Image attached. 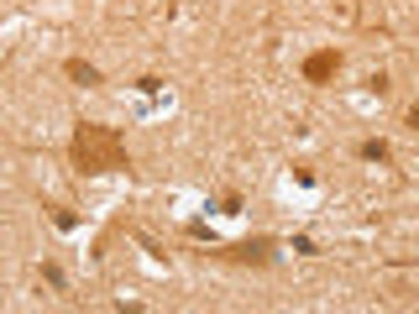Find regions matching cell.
Instances as JSON below:
<instances>
[{
	"label": "cell",
	"instance_id": "6da1fadb",
	"mask_svg": "<svg viewBox=\"0 0 419 314\" xmlns=\"http://www.w3.org/2000/svg\"><path fill=\"white\" fill-rule=\"evenodd\" d=\"M69 162H74V173H84V179H100V173H126V168H131L121 131H116V126H100V120H79V126H74Z\"/></svg>",
	"mask_w": 419,
	"mask_h": 314
},
{
	"label": "cell",
	"instance_id": "7a4b0ae2",
	"mask_svg": "<svg viewBox=\"0 0 419 314\" xmlns=\"http://www.w3.org/2000/svg\"><path fill=\"white\" fill-rule=\"evenodd\" d=\"M273 247H278L273 236H257V241H236V247H210L205 257L210 262H267Z\"/></svg>",
	"mask_w": 419,
	"mask_h": 314
},
{
	"label": "cell",
	"instance_id": "3957f363",
	"mask_svg": "<svg viewBox=\"0 0 419 314\" xmlns=\"http://www.w3.org/2000/svg\"><path fill=\"white\" fill-rule=\"evenodd\" d=\"M335 68H341V52L320 47V52H309V58H304V79H309V84H325V79H335Z\"/></svg>",
	"mask_w": 419,
	"mask_h": 314
},
{
	"label": "cell",
	"instance_id": "277c9868",
	"mask_svg": "<svg viewBox=\"0 0 419 314\" xmlns=\"http://www.w3.org/2000/svg\"><path fill=\"white\" fill-rule=\"evenodd\" d=\"M63 74H69L74 84H84V89H100V68L84 63V58H69V63H63Z\"/></svg>",
	"mask_w": 419,
	"mask_h": 314
},
{
	"label": "cell",
	"instance_id": "5b68a950",
	"mask_svg": "<svg viewBox=\"0 0 419 314\" xmlns=\"http://www.w3.org/2000/svg\"><path fill=\"white\" fill-rule=\"evenodd\" d=\"M357 157H367V162H388L393 152H388V142H362V147H357Z\"/></svg>",
	"mask_w": 419,
	"mask_h": 314
},
{
	"label": "cell",
	"instance_id": "8992f818",
	"mask_svg": "<svg viewBox=\"0 0 419 314\" xmlns=\"http://www.w3.org/2000/svg\"><path fill=\"white\" fill-rule=\"evenodd\" d=\"M52 225H58V230H74V225H79V215H74V210H63V204H52Z\"/></svg>",
	"mask_w": 419,
	"mask_h": 314
},
{
	"label": "cell",
	"instance_id": "52a82bcc",
	"mask_svg": "<svg viewBox=\"0 0 419 314\" xmlns=\"http://www.w3.org/2000/svg\"><path fill=\"white\" fill-rule=\"evenodd\" d=\"M220 215H241V194H236V189H225V194H220Z\"/></svg>",
	"mask_w": 419,
	"mask_h": 314
},
{
	"label": "cell",
	"instance_id": "ba28073f",
	"mask_svg": "<svg viewBox=\"0 0 419 314\" xmlns=\"http://www.w3.org/2000/svg\"><path fill=\"white\" fill-rule=\"evenodd\" d=\"M137 89H142V94H157V89H163V79H157V74H142Z\"/></svg>",
	"mask_w": 419,
	"mask_h": 314
},
{
	"label": "cell",
	"instance_id": "9c48e42d",
	"mask_svg": "<svg viewBox=\"0 0 419 314\" xmlns=\"http://www.w3.org/2000/svg\"><path fill=\"white\" fill-rule=\"evenodd\" d=\"M43 278L52 283V288H63V267H58V262H43Z\"/></svg>",
	"mask_w": 419,
	"mask_h": 314
},
{
	"label": "cell",
	"instance_id": "30bf717a",
	"mask_svg": "<svg viewBox=\"0 0 419 314\" xmlns=\"http://www.w3.org/2000/svg\"><path fill=\"white\" fill-rule=\"evenodd\" d=\"M409 126L419 131V105H409Z\"/></svg>",
	"mask_w": 419,
	"mask_h": 314
}]
</instances>
